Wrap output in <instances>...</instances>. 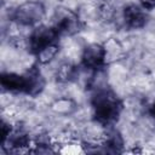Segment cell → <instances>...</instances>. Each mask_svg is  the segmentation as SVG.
<instances>
[{"instance_id":"obj_3","label":"cell","mask_w":155,"mask_h":155,"mask_svg":"<svg viewBox=\"0 0 155 155\" xmlns=\"http://www.w3.org/2000/svg\"><path fill=\"white\" fill-rule=\"evenodd\" d=\"M58 38L59 36H58L56 29L53 28V25H51V27L39 25L31 31V34L29 36V47L36 54L39 51H41L46 46L54 44Z\"/></svg>"},{"instance_id":"obj_1","label":"cell","mask_w":155,"mask_h":155,"mask_svg":"<svg viewBox=\"0 0 155 155\" xmlns=\"http://www.w3.org/2000/svg\"><path fill=\"white\" fill-rule=\"evenodd\" d=\"M93 115L98 124L105 126L114 122L121 111V103L117 97L107 87L96 90L92 98Z\"/></svg>"},{"instance_id":"obj_5","label":"cell","mask_w":155,"mask_h":155,"mask_svg":"<svg viewBox=\"0 0 155 155\" xmlns=\"http://www.w3.org/2000/svg\"><path fill=\"white\" fill-rule=\"evenodd\" d=\"M122 19L126 27H128L130 29H138L145 25L148 16L142 6H137L132 4V5H127L124 8Z\"/></svg>"},{"instance_id":"obj_9","label":"cell","mask_w":155,"mask_h":155,"mask_svg":"<svg viewBox=\"0 0 155 155\" xmlns=\"http://www.w3.org/2000/svg\"><path fill=\"white\" fill-rule=\"evenodd\" d=\"M150 115L154 117V120H155V102L153 103V105L150 107Z\"/></svg>"},{"instance_id":"obj_8","label":"cell","mask_w":155,"mask_h":155,"mask_svg":"<svg viewBox=\"0 0 155 155\" xmlns=\"http://www.w3.org/2000/svg\"><path fill=\"white\" fill-rule=\"evenodd\" d=\"M140 6L144 10H153L155 8V0H139Z\"/></svg>"},{"instance_id":"obj_2","label":"cell","mask_w":155,"mask_h":155,"mask_svg":"<svg viewBox=\"0 0 155 155\" xmlns=\"http://www.w3.org/2000/svg\"><path fill=\"white\" fill-rule=\"evenodd\" d=\"M45 15L44 5L39 1H25L19 5L12 13V19L19 25L30 27L42 19Z\"/></svg>"},{"instance_id":"obj_7","label":"cell","mask_w":155,"mask_h":155,"mask_svg":"<svg viewBox=\"0 0 155 155\" xmlns=\"http://www.w3.org/2000/svg\"><path fill=\"white\" fill-rule=\"evenodd\" d=\"M58 50H59V47H58V45H57L56 42H54V44H51V45H48V46H46L45 48H42L41 51H39V52L36 53L39 62L42 63V64L48 63L50 61H52V59L56 57V54L58 53Z\"/></svg>"},{"instance_id":"obj_4","label":"cell","mask_w":155,"mask_h":155,"mask_svg":"<svg viewBox=\"0 0 155 155\" xmlns=\"http://www.w3.org/2000/svg\"><path fill=\"white\" fill-rule=\"evenodd\" d=\"M107 59V48L99 44H88L84 50L81 54V62L82 67L88 70H98L103 67L104 62Z\"/></svg>"},{"instance_id":"obj_6","label":"cell","mask_w":155,"mask_h":155,"mask_svg":"<svg viewBox=\"0 0 155 155\" xmlns=\"http://www.w3.org/2000/svg\"><path fill=\"white\" fill-rule=\"evenodd\" d=\"M1 85L8 92H28V80L25 74L4 73L1 75Z\"/></svg>"}]
</instances>
